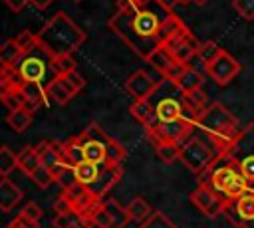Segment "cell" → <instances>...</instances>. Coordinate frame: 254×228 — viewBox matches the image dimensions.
Returning a JSON list of instances; mask_svg holds the SVG:
<instances>
[{
    "mask_svg": "<svg viewBox=\"0 0 254 228\" xmlns=\"http://www.w3.org/2000/svg\"><path fill=\"white\" fill-rule=\"evenodd\" d=\"M48 95L58 103V105H65L73 95H75V91H73V87L65 81V77L64 75H56V77H52L50 81H48Z\"/></svg>",
    "mask_w": 254,
    "mask_h": 228,
    "instance_id": "9a60e30c",
    "label": "cell"
},
{
    "mask_svg": "<svg viewBox=\"0 0 254 228\" xmlns=\"http://www.w3.org/2000/svg\"><path fill=\"white\" fill-rule=\"evenodd\" d=\"M105 157H107L105 165H121V161L127 157V149L117 139L109 137V141L105 145Z\"/></svg>",
    "mask_w": 254,
    "mask_h": 228,
    "instance_id": "1f68e13d",
    "label": "cell"
},
{
    "mask_svg": "<svg viewBox=\"0 0 254 228\" xmlns=\"http://www.w3.org/2000/svg\"><path fill=\"white\" fill-rule=\"evenodd\" d=\"M190 200L192 204L206 216V218H216L220 214H224L228 210L230 204H234L232 200H228L226 196H222L220 192H216L212 186L208 184H200L190 192Z\"/></svg>",
    "mask_w": 254,
    "mask_h": 228,
    "instance_id": "277c9868",
    "label": "cell"
},
{
    "mask_svg": "<svg viewBox=\"0 0 254 228\" xmlns=\"http://www.w3.org/2000/svg\"><path fill=\"white\" fill-rule=\"evenodd\" d=\"M48 59H52V57H48ZM48 65L50 63H46L44 57H38V56L28 54V56H24L22 63L18 65V71L24 77V81H42L46 77Z\"/></svg>",
    "mask_w": 254,
    "mask_h": 228,
    "instance_id": "8fae6325",
    "label": "cell"
},
{
    "mask_svg": "<svg viewBox=\"0 0 254 228\" xmlns=\"http://www.w3.org/2000/svg\"><path fill=\"white\" fill-rule=\"evenodd\" d=\"M139 228H177V224L161 210H153V214L143 222L139 224Z\"/></svg>",
    "mask_w": 254,
    "mask_h": 228,
    "instance_id": "8d00e7d4",
    "label": "cell"
},
{
    "mask_svg": "<svg viewBox=\"0 0 254 228\" xmlns=\"http://www.w3.org/2000/svg\"><path fill=\"white\" fill-rule=\"evenodd\" d=\"M64 77H65V81L73 87V91H75V93H79V91L85 87V79H83V75H81L77 69H75V71H71V73H67V75H64Z\"/></svg>",
    "mask_w": 254,
    "mask_h": 228,
    "instance_id": "f6af8a7d",
    "label": "cell"
},
{
    "mask_svg": "<svg viewBox=\"0 0 254 228\" xmlns=\"http://www.w3.org/2000/svg\"><path fill=\"white\" fill-rule=\"evenodd\" d=\"M147 61H149V65H151L157 73L165 75V73L169 71V67H171L177 59H175V56H173L165 46H161V48H157V50L147 57Z\"/></svg>",
    "mask_w": 254,
    "mask_h": 228,
    "instance_id": "ac0fdd59",
    "label": "cell"
},
{
    "mask_svg": "<svg viewBox=\"0 0 254 228\" xmlns=\"http://www.w3.org/2000/svg\"><path fill=\"white\" fill-rule=\"evenodd\" d=\"M85 161V153H83V143H81V137H71L64 143V163L65 165H71V167H77L79 163Z\"/></svg>",
    "mask_w": 254,
    "mask_h": 228,
    "instance_id": "e0dca14e",
    "label": "cell"
},
{
    "mask_svg": "<svg viewBox=\"0 0 254 228\" xmlns=\"http://www.w3.org/2000/svg\"><path fill=\"white\" fill-rule=\"evenodd\" d=\"M206 73L220 85H226L228 81H232L238 73H240V63L228 54V52H222L208 67H206Z\"/></svg>",
    "mask_w": 254,
    "mask_h": 228,
    "instance_id": "5b68a950",
    "label": "cell"
},
{
    "mask_svg": "<svg viewBox=\"0 0 254 228\" xmlns=\"http://www.w3.org/2000/svg\"><path fill=\"white\" fill-rule=\"evenodd\" d=\"M185 99H177L175 95H169V97H163L159 99V103H155L157 107V115L161 119V123H169V121H177L183 117L185 113Z\"/></svg>",
    "mask_w": 254,
    "mask_h": 228,
    "instance_id": "7c38bea8",
    "label": "cell"
},
{
    "mask_svg": "<svg viewBox=\"0 0 254 228\" xmlns=\"http://www.w3.org/2000/svg\"><path fill=\"white\" fill-rule=\"evenodd\" d=\"M192 2H196V4H206V0H192Z\"/></svg>",
    "mask_w": 254,
    "mask_h": 228,
    "instance_id": "db71d44e",
    "label": "cell"
},
{
    "mask_svg": "<svg viewBox=\"0 0 254 228\" xmlns=\"http://www.w3.org/2000/svg\"><path fill=\"white\" fill-rule=\"evenodd\" d=\"M30 178H32V182L38 184V188H42V190H46L48 186L56 184V180H54V172H52L50 169H46V167H40L38 171H34V172L30 174Z\"/></svg>",
    "mask_w": 254,
    "mask_h": 228,
    "instance_id": "f35d334b",
    "label": "cell"
},
{
    "mask_svg": "<svg viewBox=\"0 0 254 228\" xmlns=\"http://www.w3.org/2000/svg\"><path fill=\"white\" fill-rule=\"evenodd\" d=\"M22 93H24V97H26V109L28 111H36L40 105H44V101L48 99V89L46 87H42V83L40 81H24L22 83Z\"/></svg>",
    "mask_w": 254,
    "mask_h": 228,
    "instance_id": "5bb4252c",
    "label": "cell"
},
{
    "mask_svg": "<svg viewBox=\"0 0 254 228\" xmlns=\"http://www.w3.org/2000/svg\"><path fill=\"white\" fill-rule=\"evenodd\" d=\"M183 99L187 101V105L190 107V109H194L196 113H202L210 103H208V95H206V91L204 89H194V91H190V93H185L183 95Z\"/></svg>",
    "mask_w": 254,
    "mask_h": 228,
    "instance_id": "e575fe53",
    "label": "cell"
},
{
    "mask_svg": "<svg viewBox=\"0 0 254 228\" xmlns=\"http://www.w3.org/2000/svg\"><path fill=\"white\" fill-rule=\"evenodd\" d=\"M155 153L165 165H171L181 159V145L173 143V141H161L155 145Z\"/></svg>",
    "mask_w": 254,
    "mask_h": 228,
    "instance_id": "4316f807",
    "label": "cell"
},
{
    "mask_svg": "<svg viewBox=\"0 0 254 228\" xmlns=\"http://www.w3.org/2000/svg\"><path fill=\"white\" fill-rule=\"evenodd\" d=\"M121 174H123V171H121L119 165H103L101 171H99V176H97L95 182H91L87 188H89V192H91L97 200L103 202L105 196L109 194V190L119 182Z\"/></svg>",
    "mask_w": 254,
    "mask_h": 228,
    "instance_id": "8992f818",
    "label": "cell"
},
{
    "mask_svg": "<svg viewBox=\"0 0 254 228\" xmlns=\"http://www.w3.org/2000/svg\"><path fill=\"white\" fill-rule=\"evenodd\" d=\"M2 103L8 107V111H16V109H22L26 105V97L22 93L20 87H12V89H4L2 95H0Z\"/></svg>",
    "mask_w": 254,
    "mask_h": 228,
    "instance_id": "d6a6232c",
    "label": "cell"
},
{
    "mask_svg": "<svg viewBox=\"0 0 254 228\" xmlns=\"http://www.w3.org/2000/svg\"><path fill=\"white\" fill-rule=\"evenodd\" d=\"M159 131V137L161 141H173V143H179L181 147L194 135V125L187 119H177V121H169V123H161L157 127Z\"/></svg>",
    "mask_w": 254,
    "mask_h": 228,
    "instance_id": "ba28073f",
    "label": "cell"
},
{
    "mask_svg": "<svg viewBox=\"0 0 254 228\" xmlns=\"http://www.w3.org/2000/svg\"><path fill=\"white\" fill-rule=\"evenodd\" d=\"M18 167V153H14L10 147H2L0 149V176L8 178V174Z\"/></svg>",
    "mask_w": 254,
    "mask_h": 228,
    "instance_id": "836d02e7",
    "label": "cell"
},
{
    "mask_svg": "<svg viewBox=\"0 0 254 228\" xmlns=\"http://www.w3.org/2000/svg\"><path fill=\"white\" fill-rule=\"evenodd\" d=\"M6 121H8V125H10L16 133H22V131H26V129L30 127V123H32V111H28L26 107L16 109V111H10L8 117H6Z\"/></svg>",
    "mask_w": 254,
    "mask_h": 228,
    "instance_id": "f1b7e54d",
    "label": "cell"
},
{
    "mask_svg": "<svg viewBox=\"0 0 254 228\" xmlns=\"http://www.w3.org/2000/svg\"><path fill=\"white\" fill-rule=\"evenodd\" d=\"M187 67H189L187 63L175 61V63H173V65L169 67V71L165 73V79H167V81H171V83H175V81H177V79H179V77H181V75H183V73L187 71Z\"/></svg>",
    "mask_w": 254,
    "mask_h": 228,
    "instance_id": "ee69618b",
    "label": "cell"
},
{
    "mask_svg": "<svg viewBox=\"0 0 254 228\" xmlns=\"http://www.w3.org/2000/svg\"><path fill=\"white\" fill-rule=\"evenodd\" d=\"M50 67L54 69V73H56V75H67V73L75 71L77 61H75V57H73L71 54H65V56H56V57H52Z\"/></svg>",
    "mask_w": 254,
    "mask_h": 228,
    "instance_id": "4dcf8cb0",
    "label": "cell"
},
{
    "mask_svg": "<svg viewBox=\"0 0 254 228\" xmlns=\"http://www.w3.org/2000/svg\"><path fill=\"white\" fill-rule=\"evenodd\" d=\"M159 87V81L151 79L147 71L143 69H137L129 75V79L125 81V89L135 97V99H151L153 93L157 91Z\"/></svg>",
    "mask_w": 254,
    "mask_h": 228,
    "instance_id": "9c48e42d",
    "label": "cell"
},
{
    "mask_svg": "<svg viewBox=\"0 0 254 228\" xmlns=\"http://www.w3.org/2000/svg\"><path fill=\"white\" fill-rule=\"evenodd\" d=\"M81 216L77 212H69V214H56L54 218V228H71L75 222H79Z\"/></svg>",
    "mask_w": 254,
    "mask_h": 228,
    "instance_id": "60d3db41",
    "label": "cell"
},
{
    "mask_svg": "<svg viewBox=\"0 0 254 228\" xmlns=\"http://www.w3.org/2000/svg\"><path fill=\"white\" fill-rule=\"evenodd\" d=\"M202 81H204V75H202L198 69H194V67H187V71L175 81V85H177V89L185 95V93H190V91L202 87Z\"/></svg>",
    "mask_w": 254,
    "mask_h": 228,
    "instance_id": "d6986e66",
    "label": "cell"
},
{
    "mask_svg": "<svg viewBox=\"0 0 254 228\" xmlns=\"http://www.w3.org/2000/svg\"><path fill=\"white\" fill-rule=\"evenodd\" d=\"M73 169H75L77 182H81V184H85V186H89L91 182H95V178L99 176V171H101L99 165L89 163V161H83V163H79V165L73 167Z\"/></svg>",
    "mask_w": 254,
    "mask_h": 228,
    "instance_id": "83f0119b",
    "label": "cell"
},
{
    "mask_svg": "<svg viewBox=\"0 0 254 228\" xmlns=\"http://www.w3.org/2000/svg\"><path fill=\"white\" fill-rule=\"evenodd\" d=\"M75 2H79V0H75Z\"/></svg>",
    "mask_w": 254,
    "mask_h": 228,
    "instance_id": "9f6ffc18",
    "label": "cell"
},
{
    "mask_svg": "<svg viewBox=\"0 0 254 228\" xmlns=\"http://www.w3.org/2000/svg\"><path fill=\"white\" fill-rule=\"evenodd\" d=\"M234 214L238 218H254V192H248L234 202Z\"/></svg>",
    "mask_w": 254,
    "mask_h": 228,
    "instance_id": "d590c367",
    "label": "cell"
},
{
    "mask_svg": "<svg viewBox=\"0 0 254 228\" xmlns=\"http://www.w3.org/2000/svg\"><path fill=\"white\" fill-rule=\"evenodd\" d=\"M52 172H54V180H56V184H60V186H62V190H67V188H71L73 184H77L75 169H73L71 165L62 163V165H60V167H56Z\"/></svg>",
    "mask_w": 254,
    "mask_h": 228,
    "instance_id": "484cf974",
    "label": "cell"
},
{
    "mask_svg": "<svg viewBox=\"0 0 254 228\" xmlns=\"http://www.w3.org/2000/svg\"><path fill=\"white\" fill-rule=\"evenodd\" d=\"M36 36L40 48L50 57L73 54L85 42V32L65 12H56Z\"/></svg>",
    "mask_w": 254,
    "mask_h": 228,
    "instance_id": "7a4b0ae2",
    "label": "cell"
},
{
    "mask_svg": "<svg viewBox=\"0 0 254 228\" xmlns=\"http://www.w3.org/2000/svg\"><path fill=\"white\" fill-rule=\"evenodd\" d=\"M238 171H240V174H242L250 184H254V155H248V157L240 159V161H238Z\"/></svg>",
    "mask_w": 254,
    "mask_h": 228,
    "instance_id": "ab89813d",
    "label": "cell"
},
{
    "mask_svg": "<svg viewBox=\"0 0 254 228\" xmlns=\"http://www.w3.org/2000/svg\"><path fill=\"white\" fill-rule=\"evenodd\" d=\"M54 210H56V214H69V212H73V206H71V202L67 200V196H65L64 192L56 198V202H54Z\"/></svg>",
    "mask_w": 254,
    "mask_h": 228,
    "instance_id": "bcb514c9",
    "label": "cell"
},
{
    "mask_svg": "<svg viewBox=\"0 0 254 228\" xmlns=\"http://www.w3.org/2000/svg\"><path fill=\"white\" fill-rule=\"evenodd\" d=\"M4 4L12 10V12H22L26 8V4H30V0H4Z\"/></svg>",
    "mask_w": 254,
    "mask_h": 228,
    "instance_id": "c3c4849f",
    "label": "cell"
},
{
    "mask_svg": "<svg viewBox=\"0 0 254 228\" xmlns=\"http://www.w3.org/2000/svg\"><path fill=\"white\" fill-rule=\"evenodd\" d=\"M85 228H109L111 226V214L105 208V204H97L87 216H83Z\"/></svg>",
    "mask_w": 254,
    "mask_h": 228,
    "instance_id": "603a6c76",
    "label": "cell"
},
{
    "mask_svg": "<svg viewBox=\"0 0 254 228\" xmlns=\"http://www.w3.org/2000/svg\"><path fill=\"white\" fill-rule=\"evenodd\" d=\"M218 157H222V155L200 135H192L181 147V161L194 174H202V172L210 171L214 167V163L218 161Z\"/></svg>",
    "mask_w": 254,
    "mask_h": 228,
    "instance_id": "3957f363",
    "label": "cell"
},
{
    "mask_svg": "<svg viewBox=\"0 0 254 228\" xmlns=\"http://www.w3.org/2000/svg\"><path fill=\"white\" fill-rule=\"evenodd\" d=\"M157 2H159V6H161L165 12H169V14H173L175 6L181 4V0H157Z\"/></svg>",
    "mask_w": 254,
    "mask_h": 228,
    "instance_id": "f907efd6",
    "label": "cell"
},
{
    "mask_svg": "<svg viewBox=\"0 0 254 228\" xmlns=\"http://www.w3.org/2000/svg\"><path fill=\"white\" fill-rule=\"evenodd\" d=\"M232 6L244 20H252L254 18V0H234Z\"/></svg>",
    "mask_w": 254,
    "mask_h": 228,
    "instance_id": "b9f144b4",
    "label": "cell"
},
{
    "mask_svg": "<svg viewBox=\"0 0 254 228\" xmlns=\"http://www.w3.org/2000/svg\"><path fill=\"white\" fill-rule=\"evenodd\" d=\"M230 220L236 228H254V218H236V214H234V216H230Z\"/></svg>",
    "mask_w": 254,
    "mask_h": 228,
    "instance_id": "681fc988",
    "label": "cell"
},
{
    "mask_svg": "<svg viewBox=\"0 0 254 228\" xmlns=\"http://www.w3.org/2000/svg\"><path fill=\"white\" fill-rule=\"evenodd\" d=\"M54 0H30V4L36 8V10H46Z\"/></svg>",
    "mask_w": 254,
    "mask_h": 228,
    "instance_id": "816d5d0a",
    "label": "cell"
},
{
    "mask_svg": "<svg viewBox=\"0 0 254 228\" xmlns=\"http://www.w3.org/2000/svg\"><path fill=\"white\" fill-rule=\"evenodd\" d=\"M42 167V159H40V153L36 147H24L20 153H18V169H22L28 176L38 171Z\"/></svg>",
    "mask_w": 254,
    "mask_h": 228,
    "instance_id": "ffe728a7",
    "label": "cell"
},
{
    "mask_svg": "<svg viewBox=\"0 0 254 228\" xmlns=\"http://www.w3.org/2000/svg\"><path fill=\"white\" fill-rule=\"evenodd\" d=\"M153 0H133V4H135V8H145V6H149Z\"/></svg>",
    "mask_w": 254,
    "mask_h": 228,
    "instance_id": "f5cc1de1",
    "label": "cell"
},
{
    "mask_svg": "<svg viewBox=\"0 0 254 228\" xmlns=\"http://www.w3.org/2000/svg\"><path fill=\"white\" fill-rule=\"evenodd\" d=\"M24 192L18 184H14L10 178H2L0 180V208L2 212H10L20 200H22Z\"/></svg>",
    "mask_w": 254,
    "mask_h": 228,
    "instance_id": "2e32d148",
    "label": "cell"
},
{
    "mask_svg": "<svg viewBox=\"0 0 254 228\" xmlns=\"http://www.w3.org/2000/svg\"><path fill=\"white\" fill-rule=\"evenodd\" d=\"M8 228H38V224H34V222H30V220H26L24 216H16L10 224H8Z\"/></svg>",
    "mask_w": 254,
    "mask_h": 228,
    "instance_id": "7dc6e473",
    "label": "cell"
},
{
    "mask_svg": "<svg viewBox=\"0 0 254 228\" xmlns=\"http://www.w3.org/2000/svg\"><path fill=\"white\" fill-rule=\"evenodd\" d=\"M129 111L147 131H153L161 125V119L157 115V107L149 99H135L133 105L129 107Z\"/></svg>",
    "mask_w": 254,
    "mask_h": 228,
    "instance_id": "30bf717a",
    "label": "cell"
},
{
    "mask_svg": "<svg viewBox=\"0 0 254 228\" xmlns=\"http://www.w3.org/2000/svg\"><path fill=\"white\" fill-rule=\"evenodd\" d=\"M224 50L216 44V42H212V40H208V42H202L200 44V48H198V52H196V56H198V59H200V63L204 65V67H208L220 54H222Z\"/></svg>",
    "mask_w": 254,
    "mask_h": 228,
    "instance_id": "f546056e",
    "label": "cell"
},
{
    "mask_svg": "<svg viewBox=\"0 0 254 228\" xmlns=\"http://www.w3.org/2000/svg\"><path fill=\"white\" fill-rule=\"evenodd\" d=\"M169 16H159V12L149 10V6L131 8V10H117L109 20V28L139 57L147 59L157 48L163 46L161 28Z\"/></svg>",
    "mask_w": 254,
    "mask_h": 228,
    "instance_id": "6da1fadb",
    "label": "cell"
},
{
    "mask_svg": "<svg viewBox=\"0 0 254 228\" xmlns=\"http://www.w3.org/2000/svg\"><path fill=\"white\" fill-rule=\"evenodd\" d=\"M181 2H183V4H187V2H190V0H181Z\"/></svg>",
    "mask_w": 254,
    "mask_h": 228,
    "instance_id": "11a10c76",
    "label": "cell"
},
{
    "mask_svg": "<svg viewBox=\"0 0 254 228\" xmlns=\"http://www.w3.org/2000/svg\"><path fill=\"white\" fill-rule=\"evenodd\" d=\"M125 208H127L129 218H131V220H135V222H139V224H143V222L153 214L151 204H149V202H147V198H143V196H133Z\"/></svg>",
    "mask_w": 254,
    "mask_h": 228,
    "instance_id": "44dd1931",
    "label": "cell"
},
{
    "mask_svg": "<svg viewBox=\"0 0 254 228\" xmlns=\"http://www.w3.org/2000/svg\"><path fill=\"white\" fill-rule=\"evenodd\" d=\"M103 204H105V208H107L109 214H111V226H109V228H125V226L129 224L131 218H129L125 206H121V204H119L117 200H113V198H105Z\"/></svg>",
    "mask_w": 254,
    "mask_h": 228,
    "instance_id": "d4e9b609",
    "label": "cell"
},
{
    "mask_svg": "<svg viewBox=\"0 0 254 228\" xmlns=\"http://www.w3.org/2000/svg\"><path fill=\"white\" fill-rule=\"evenodd\" d=\"M22 59H24V54L20 52V48L16 46L14 40H8V42L2 44V48H0V61H2V65L18 67L22 63Z\"/></svg>",
    "mask_w": 254,
    "mask_h": 228,
    "instance_id": "cb8c5ba5",
    "label": "cell"
},
{
    "mask_svg": "<svg viewBox=\"0 0 254 228\" xmlns=\"http://www.w3.org/2000/svg\"><path fill=\"white\" fill-rule=\"evenodd\" d=\"M14 42H16V46L20 48V52H22L24 56H28V54L38 46V36H34L30 30H22V32L14 38Z\"/></svg>",
    "mask_w": 254,
    "mask_h": 228,
    "instance_id": "74e56055",
    "label": "cell"
},
{
    "mask_svg": "<svg viewBox=\"0 0 254 228\" xmlns=\"http://www.w3.org/2000/svg\"><path fill=\"white\" fill-rule=\"evenodd\" d=\"M62 192H64V194L67 196V200L71 202L73 212H77L81 218L87 216L97 204H101V200H97V198L89 192V188H87L85 184H81V182H77V184H73L71 188L62 190Z\"/></svg>",
    "mask_w": 254,
    "mask_h": 228,
    "instance_id": "52a82bcc",
    "label": "cell"
},
{
    "mask_svg": "<svg viewBox=\"0 0 254 228\" xmlns=\"http://www.w3.org/2000/svg\"><path fill=\"white\" fill-rule=\"evenodd\" d=\"M20 216H24L26 220H30V222H34V224H40V218H42V208H40L36 202H28V204L22 208Z\"/></svg>",
    "mask_w": 254,
    "mask_h": 228,
    "instance_id": "7bdbcfd3",
    "label": "cell"
},
{
    "mask_svg": "<svg viewBox=\"0 0 254 228\" xmlns=\"http://www.w3.org/2000/svg\"><path fill=\"white\" fill-rule=\"evenodd\" d=\"M36 149L40 153L42 167L54 171L56 167H60L64 163V143H58V141H42Z\"/></svg>",
    "mask_w": 254,
    "mask_h": 228,
    "instance_id": "4fadbf2b",
    "label": "cell"
},
{
    "mask_svg": "<svg viewBox=\"0 0 254 228\" xmlns=\"http://www.w3.org/2000/svg\"><path fill=\"white\" fill-rule=\"evenodd\" d=\"M81 143H83L85 161L103 167L105 161H107V157H105V145H107V143H103V141H93V139H81Z\"/></svg>",
    "mask_w": 254,
    "mask_h": 228,
    "instance_id": "7402d4cb",
    "label": "cell"
}]
</instances>
